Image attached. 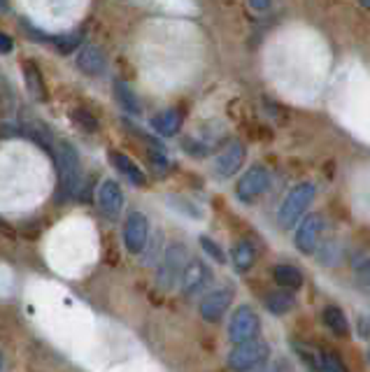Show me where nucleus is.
I'll return each instance as SVG.
<instances>
[{"instance_id":"20","label":"nucleus","mask_w":370,"mask_h":372,"mask_svg":"<svg viewBox=\"0 0 370 372\" xmlns=\"http://www.w3.org/2000/svg\"><path fill=\"white\" fill-rule=\"evenodd\" d=\"M115 96H117L119 105H122L126 112H131V115H140V112H142L138 98H135L133 89L128 86L126 82H115Z\"/></svg>"},{"instance_id":"10","label":"nucleus","mask_w":370,"mask_h":372,"mask_svg":"<svg viewBox=\"0 0 370 372\" xmlns=\"http://www.w3.org/2000/svg\"><path fill=\"white\" fill-rule=\"evenodd\" d=\"M210 279H212V270H210L200 258H189L186 268L182 272V282H179L182 284V293L196 295L210 284Z\"/></svg>"},{"instance_id":"13","label":"nucleus","mask_w":370,"mask_h":372,"mask_svg":"<svg viewBox=\"0 0 370 372\" xmlns=\"http://www.w3.org/2000/svg\"><path fill=\"white\" fill-rule=\"evenodd\" d=\"M273 277L279 288L284 291H298L303 286V272L291 263H279L273 268Z\"/></svg>"},{"instance_id":"24","label":"nucleus","mask_w":370,"mask_h":372,"mask_svg":"<svg viewBox=\"0 0 370 372\" xmlns=\"http://www.w3.org/2000/svg\"><path fill=\"white\" fill-rule=\"evenodd\" d=\"M79 33H75V35H65V37H61V42H58V49L63 51V54H68V51H72L75 47L79 44Z\"/></svg>"},{"instance_id":"26","label":"nucleus","mask_w":370,"mask_h":372,"mask_svg":"<svg viewBox=\"0 0 370 372\" xmlns=\"http://www.w3.org/2000/svg\"><path fill=\"white\" fill-rule=\"evenodd\" d=\"M254 372H282V363H273V361H266L261 368H256Z\"/></svg>"},{"instance_id":"32","label":"nucleus","mask_w":370,"mask_h":372,"mask_svg":"<svg viewBox=\"0 0 370 372\" xmlns=\"http://www.w3.org/2000/svg\"><path fill=\"white\" fill-rule=\"evenodd\" d=\"M0 3H5V0H0Z\"/></svg>"},{"instance_id":"15","label":"nucleus","mask_w":370,"mask_h":372,"mask_svg":"<svg viewBox=\"0 0 370 372\" xmlns=\"http://www.w3.org/2000/svg\"><path fill=\"white\" fill-rule=\"evenodd\" d=\"M77 65H79V70L87 75H101L105 70V54L98 47H94V44H87V47L79 51Z\"/></svg>"},{"instance_id":"7","label":"nucleus","mask_w":370,"mask_h":372,"mask_svg":"<svg viewBox=\"0 0 370 372\" xmlns=\"http://www.w3.org/2000/svg\"><path fill=\"white\" fill-rule=\"evenodd\" d=\"M321 231H324V219L319 214H307L300 226L296 229V235H293V245L300 254L305 256H312L317 245H319V238H321Z\"/></svg>"},{"instance_id":"17","label":"nucleus","mask_w":370,"mask_h":372,"mask_svg":"<svg viewBox=\"0 0 370 372\" xmlns=\"http://www.w3.org/2000/svg\"><path fill=\"white\" fill-rule=\"evenodd\" d=\"M112 165L124 174V177H128L133 181L135 186H142L145 184V172H142L138 168V163L133 161V158H128L126 154H122V151H112Z\"/></svg>"},{"instance_id":"12","label":"nucleus","mask_w":370,"mask_h":372,"mask_svg":"<svg viewBox=\"0 0 370 372\" xmlns=\"http://www.w3.org/2000/svg\"><path fill=\"white\" fill-rule=\"evenodd\" d=\"M98 207L103 210L105 217H119V212L124 207V191L115 179H105L98 188Z\"/></svg>"},{"instance_id":"14","label":"nucleus","mask_w":370,"mask_h":372,"mask_svg":"<svg viewBox=\"0 0 370 372\" xmlns=\"http://www.w3.org/2000/svg\"><path fill=\"white\" fill-rule=\"evenodd\" d=\"M152 128L163 135V138H170V135H177L179 128H182V115L177 110H163L152 119Z\"/></svg>"},{"instance_id":"28","label":"nucleus","mask_w":370,"mask_h":372,"mask_svg":"<svg viewBox=\"0 0 370 372\" xmlns=\"http://www.w3.org/2000/svg\"><path fill=\"white\" fill-rule=\"evenodd\" d=\"M7 51H12V40L5 33H0V54H7Z\"/></svg>"},{"instance_id":"27","label":"nucleus","mask_w":370,"mask_h":372,"mask_svg":"<svg viewBox=\"0 0 370 372\" xmlns=\"http://www.w3.org/2000/svg\"><path fill=\"white\" fill-rule=\"evenodd\" d=\"M249 5H252V10L256 12H266L270 7V0H249Z\"/></svg>"},{"instance_id":"11","label":"nucleus","mask_w":370,"mask_h":372,"mask_svg":"<svg viewBox=\"0 0 370 372\" xmlns=\"http://www.w3.org/2000/svg\"><path fill=\"white\" fill-rule=\"evenodd\" d=\"M247 149L243 142H231L222 154L215 158V172L219 177H233L245 163Z\"/></svg>"},{"instance_id":"8","label":"nucleus","mask_w":370,"mask_h":372,"mask_svg":"<svg viewBox=\"0 0 370 372\" xmlns=\"http://www.w3.org/2000/svg\"><path fill=\"white\" fill-rule=\"evenodd\" d=\"M149 240V222L142 212H131L124 224V245L131 254H140Z\"/></svg>"},{"instance_id":"25","label":"nucleus","mask_w":370,"mask_h":372,"mask_svg":"<svg viewBox=\"0 0 370 372\" xmlns=\"http://www.w3.org/2000/svg\"><path fill=\"white\" fill-rule=\"evenodd\" d=\"M359 282H361V286H364L366 291L370 293V261L364 263V265L359 268Z\"/></svg>"},{"instance_id":"3","label":"nucleus","mask_w":370,"mask_h":372,"mask_svg":"<svg viewBox=\"0 0 370 372\" xmlns=\"http://www.w3.org/2000/svg\"><path fill=\"white\" fill-rule=\"evenodd\" d=\"M189 263V252L182 242H175V245L168 247V252L163 254V261L158 265L156 272V284L163 291H170L177 282H182V272Z\"/></svg>"},{"instance_id":"5","label":"nucleus","mask_w":370,"mask_h":372,"mask_svg":"<svg viewBox=\"0 0 370 372\" xmlns=\"http://www.w3.org/2000/svg\"><path fill=\"white\" fill-rule=\"evenodd\" d=\"M259 333H261V319L252 307L243 305L233 312L229 321V340L233 345H245V342H252V340H259Z\"/></svg>"},{"instance_id":"16","label":"nucleus","mask_w":370,"mask_h":372,"mask_svg":"<svg viewBox=\"0 0 370 372\" xmlns=\"http://www.w3.org/2000/svg\"><path fill=\"white\" fill-rule=\"evenodd\" d=\"M231 261L236 265V270L247 272L254 268L256 263V249L249 240H238L231 249Z\"/></svg>"},{"instance_id":"31","label":"nucleus","mask_w":370,"mask_h":372,"mask_svg":"<svg viewBox=\"0 0 370 372\" xmlns=\"http://www.w3.org/2000/svg\"><path fill=\"white\" fill-rule=\"evenodd\" d=\"M368 361H370V349H368Z\"/></svg>"},{"instance_id":"30","label":"nucleus","mask_w":370,"mask_h":372,"mask_svg":"<svg viewBox=\"0 0 370 372\" xmlns=\"http://www.w3.org/2000/svg\"><path fill=\"white\" fill-rule=\"evenodd\" d=\"M0 370H3V356H0Z\"/></svg>"},{"instance_id":"18","label":"nucleus","mask_w":370,"mask_h":372,"mask_svg":"<svg viewBox=\"0 0 370 372\" xmlns=\"http://www.w3.org/2000/svg\"><path fill=\"white\" fill-rule=\"evenodd\" d=\"M266 307L270 314L275 316H282V314H289L293 307H296V298L291 295V291H273L266 295Z\"/></svg>"},{"instance_id":"6","label":"nucleus","mask_w":370,"mask_h":372,"mask_svg":"<svg viewBox=\"0 0 370 372\" xmlns=\"http://www.w3.org/2000/svg\"><path fill=\"white\" fill-rule=\"evenodd\" d=\"M270 186V172L263 165H252L243 177H240L236 191L240 200H256L261 193H266Z\"/></svg>"},{"instance_id":"21","label":"nucleus","mask_w":370,"mask_h":372,"mask_svg":"<svg viewBox=\"0 0 370 372\" xmlns=\"http://www.w3.org/2000/svg\"><path fill=\"white\" fill-rule=\"evenodd\" d=\"M314 372H347V366L336 354H319Z\"/></svg>"},{"instance_id":"4","label":"nucleus","mask_w":370,"mask_h":372,"mask_svg":"<svg viewBox=\"0 0 370 372\" xmlns=\"http://www.w3.org/2000/svg\"><path fill=\"white\" fill-rule=\"evenodd\" d=\"M56 165H58V179H61V191L65 195H72L79 188L82 179V165L79 156L72 144L61 142L56 149Z\"/></svg>"},{"instance_id":"1","label":"nucleus","mask_w":370,"mask_h":372,"mask_svg":"<svg viewBox=\"0 0 370 372\" xmlns=\"http://www.w3.org/2000/svg\"><path fill=\"white\" fill-rule=\"evenodd\" d=\"M314 193H317V188H314V184H310V181H303V184L293 186L289 195L284 198L282 207H279V212H277L279 226H282V229H293V226L300 222V217L305 214V210L312 205Z\"/></svg>"},{"instance_id":"29","label":"nucleus","mask_w":370,"mask_h":372,"mask_svg":"<svg viewBox=\"0 0 370 372\" xmlns=\"http://www.w3.org/2000/svg\"><path fill=\"white\" fill-rule=\"evenodd\" d=\"M361 3H364L366 7H370V0H361Z\"/></svg>"},{"instance_id":"23","label":"nucleus","mask_w":370,"mask_h":372,"mask_svg":"<svg viewBox=\"0 0 370 372\" xmlns=\"http://www.w3.org/2000/svg\"><path fill=\"white\" fill-rule=\"evenodd\" d=\"M26 77H28V89H31V94H35L40 101H44V89H42L40 75H37V70H33V65H26Z\"/></svg>"},{"instance_id":"2","label":"nucleus","mask_w":370,"mask_h":372,"mask_svg":"<svg viewBox=\"0 0 370 372\" xmlns=\"http://www.w3.org/2000/svg\"><path fill=\"white\" fill-rule=\"evenodd\" d=\"M270 359V347L266 340H252V342L236 345L229 354V368L233 372H254Z\"/></svg>"},{"instance_id":"9","label":"nucleus","mask_w":370,"mask_h":372,"mask_svg":"<svg viewBox=\"0 0 370 372\" xmlns=\"http://www.w3.org/2000/svg\"><path fill=\"white\" fill-rule=\"evenodd\" d=\"M233 288L226 286V288H215V291H210L205 298L200 300V316L205 319L208 323H219L226 314V309L231 307L233 302Z\"/></svg>"},{"instance_id":"19","label":"nucleus","mask_w":370,"mask_h":372,"mask_svg":"<svg viewBox=\"0 0 370 372\" xmlns=\"http://www.w3.org/2000/svg\"><path fill=\"white\" fill-rule=\"evenodd\" d=\"M321 319H324L326 328L333 333V335L343 338V335H347V333H350V321H347V316H345V312L340 307H336V305L324 307Z\"/></svg>"},{"instance_id":"22","label":"nucleus","mask_w":370,"mask_h":372,"mask_svg":"<svg viewBox=\"0 0 370 372\" xmlns=\"http://www.w3.org/2000/svg\"><path fill=\"white\" fill-rule=\"evenodd\" d=\"M200 247H203V252H205L210 258H212V261H217V263H226L224 249L219 247L212 238H208V235H200Z\"/></svg>"}]
</instances>
